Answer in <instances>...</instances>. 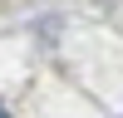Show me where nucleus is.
Returning a JSON list of instances; mask_svg holds the SVG:
<instances>
[{"mask_svg":"<svg viewBox=\"0 0 123 118\" xmlns=\"http://www.w3.org/2000/svg\"><path fill=\"white\" fill-rule=\"evenodd\" d=\"M0 118H10V113H5V103H0Z\"/></svg>","mask_w":123,"mask_h":118,"instance_id":"obj_1","label":"nucleus"}]
</instances>
